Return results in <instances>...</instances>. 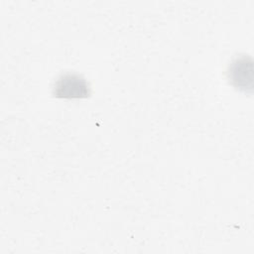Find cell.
I'll use <instances>...</instances> for the list:
<instances>
[{"label": "cell", "instance_id": "obj_1", "mask_svg": "<svg viewBox=\"0 0 254 254\" xmlns=\"http://www.w3.org/2000/svg\"><path fill=\"white\" fill-rule=\"evenodd\" d=\"M53 94L59 98H85L90 94L88 82L79 74L64 73L53 85Z\"/></svg>", "mask_w": 254, "mask_h": 254}, {"label": "cell", "instance_id": "obj_2", "mask_svg": "<svg viewBox=\"0 0 254 254\" xmlns=\"http://www.w3.org/2000/svg\"><path fill=\"white\" fill-rule=\"evenodd\" d=\"M227 78L236 88L251 89L253 83L252 60L246 56L235 59L228 66Z\"/></svg>", "mask_w": 254, "mask_h": 254}]
</instances>
